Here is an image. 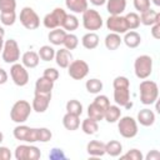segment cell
<instances>
[{"mask_svg":"<svg viewBox=\"0 0 160 160\" xmlns=\"http://www.w3.org/2000/svg\"><path fill=\"white\" fill-rule=\"evenodd\" d=\"M20 22L25 29L35 30L40 25V18H39V15L36 14V11L32 8L25 6L20 11Z\"/></svg>","mask_w":160,"mask_h":160,"instance_id":"obj_11","label":"cell"},{"mask_svg":"<svg viewBox=\"0 0 160 160\" xmlns=\"http://www.w3.org/2000/svg\"><path fill=\"white\" fill-rule=\"evenodd\" d=\"M12 135L19 141L32 144L39 141V128H30L24 124H19L14 128Z\"/></svg>","mask_w":160,"mask_h":160,"instance_id":"obj_5","label":"cell"},{"mask_svg":"<svg viewBox=\"0 0 160 160\" xmlns=\"http://www.w3.org/2000/svg\"><path fill=\"white\" fill-rule=\"evenodd\" d=\"M106 28L111 32H116L120 35L129 31L128 25H126V20L122 15H110L106 19Z\"/></svg>","mask_w":160,"mask_h":160,"instance_id":"obj_15","label":"cell"},{"mask_svg":"<svg viewBox=\"0 0 160 160\" xmlns=\"http://www.w3.org/2000/svg\"><path fill=\"white\" fill-rule=\"evenodd\" d=\"M10 76H11V80L14 81V84L16 86H25L29 82V78H30L29 71L26 70V68L22 64H19V62L11 64Z\"/></svg>","mask_w":160,"mask_h":160,"instance_id":"obj_14","label":"cell"},{"mask_svg":"<svg viewBox=\"0 0 160 160\" xmlns=\"http://www.w3.org/2000/svg\"><path fill=\"white\" fill-rule=\"evenodd\" d=\"M62 45L65 46V49H68L70 51L71 50H75L78 48V45H79V38L75 34H72V32H68L66 36H65V40H64Z\"/></svg>","mask_w":160,"mask_h":160,"instance_id":"obj_38","label":"cell"},{"mask_svg":"<svg viewBox=\"0 0 160 160\" xmlns=\"http://www.w3.org/2000/svg\"><path fill=\"white\" fill-rule=\"evenodd\" d=\"M150 2H151L150 0H132L135 10L139 11L140 14L150 9Z\"/></svg>","mask_w":160,"mask_h":160,"instance_id":"obj_41","label":"cell"},{"mask_svg":"<svg viewBox=\"0 0 160 160\" xmlns=\"http://www.w3.org/2000/svg\"><path fill=\"white\" fill-rule=\"evenodd\" d=\"M66 16V11L62 8H55L51 12L46 14L42 19V24L46 29L52 30L56 28H61L64 20Z\"/></svg>","mask_w":160,"mask_h":160,"instance_id":"obj_12","label":"cell"},{"mask_svg":"<svg viewBox=\"0 0 160 160\" xmlns=\"http://www.w3.org/2000/svg\"><path fill=\"white\" fill-rule=\"evenodd\" d=\"M151 35L154 39H160V22H156L154 25H151Z\"/></svg>","mask_w":160,"mask_h":160,"instance_id":"obj_47","label":"cell"},{"mask_svg":"<svg viewBox=\"0 0 160 160\" xmlns=\"http://www.w3.org/2000/svg\"><path fill=\"white\" fill-rule=\"evenodd\" d=\"M81 44L85 49L92 50V49L98 48V45H99V35L94 31H89L81 38Z\"/></svg>","mask_w":160,"mask_h":160,"instance_id":"obj_28","label":"cell"},{"mask_svg":"<svg viewBox=\"0 0 160 160\" xmlns=\"http://www.w3.org/2000/svg\"><path fill=\"white\" fill-rule=\"evenodd\" d=\"M66 34H68V32H66L64 29H61V28H56V29L50 30V32H49V35H48V39H49V41H50L52 45H55V46H58V45H62Z\"/></svg>","mask_w":160,"mask_h":160,"instance_id":"obj_27","label":"cell"},{"mask_svg":"<svg viewBox=\"0 0 160 160\" xmlns=\"http://www.w3.org/2000/svg\"><path fill=\"white\" fill-rule=\"evenodd\" d=\"M39 62H40V58L39 54L35 51H26L21 56V64L26 69H34L39 65Z\"/></svg>","mask_w":160,"mask_h":160,"instance_id":"obj_23","label":"cell"},{"mask_svg":"<svg viewBox=\"0 0 160 160\" xmlns=\"http://www.w3.org/2000/svg\"><path fill=\"white\" fill-rule=\"evenodd\" d=\"M14 156L16 160H38L41 156V151L35 145L21 144L15 148Z\"/></svg>","mask_w":160,"mask_h":160,"instance_id":"obj_10","label":"cell"},{"mask_svg":"<svg viewBox=\"0 0 160 160\" xmlns=\"http://www.w3.org/2000/svg\"><path fill=\"white\" fill-rule=\"evenodd\" d=\"M31 105L26 100H18L14 102L11 110H10V119L16 124H24L30 114H31Z\"/></svg>","mask_w":160,"mask_h":160,"instance_id":"obj_4","label":"cell"},{"mask_svg":"<svg viewBox=\"0 0 160 160\" xmlns=\"http://www.w3.org/2000/svg\"><path fill=\"white\" fill-rule=\"evenodd\" d=\"M8 79H9L8 72H6L4 69H1V68H0V85L5 84V82L8 81Z\"/></svg>","mask_w":160,"mask_h":160,"instance_id":"obj_49","label":"cell"},{"mask_svg":"<svg viewBox=\"0 0 160 160\" xmlns=\"http://www.w3.org/2000/svg\"><path fill=\"white\" fill-rule=\"evenodd\" d=\"M2 140H4V134H2L1 131H0V144L2 142Z\"/></svg>","mask_w":160,"mask_h":160,"instance_id":"obj_54","label":"cell"},{"mask_svg":"<svg viewBox=\"0 0 160 160\" xmlns=\"http://www.w3.org/2000/svg\"><path fill=\"white\" fill-rule=\"evenodd\" d=\"M42 76H45L46 79H49V80H51V81L55 82L59 79L60 74H59V71L55 68H46L44 70V72H42Z\"/></svg>","mask_w":160,"mask_h":160,"instance_id":"obj_44","label":"cell"},{"mask_svg":"<svg viewBox=\"0 0 160 160\" xmlns=\"http://www.w3.org/2000/svg\"><path fill=\"white\" fill-rule=\"evenodd\" d=\"M52 138V132L48 128H39V142H48Z\"/></svg>","mask_w":160,"mask_h":160,"instance_id":"obj_43","label":"cell"},{"mask_svg":"<svg viewBox=\"0 0 160 160\" xmlns=\"http://www.w3.org/2000/svg\"><path fill=\"white\" fill-rule=\"evenodd\" d=\"M0 36H5V30H4V28L2 26H0Z\"/></svg>","mask_w":160,"mask_h":160,"instance_id":"obj_52","label":"cell"},{"mask_svg":"<svg viewBox=\"0 0 160 160\" xmlns=\"http://www.w3.org/2000/svg\"><path fill=\"white\" fill-rule=\"evenodd\" d=\"M50 100H51V94H35L31 102V108L34 111L39 114L45 112L50 105Z\"/></svg>","mask_w":160,"mask_h":160,"instance_id":"obj_16","label":"cell"},{"mask_svg":"<svg viewBox=\"0 0 160 160\" xmlns=\"http://www.w3.org/2000/svg\"><path fill=\"white\" fill-rule=\"evenodd\" d=\"M114 101L120 108H124L130 100V80L126 76H116L112 81Z\"/></svg>","mask_w":160,"mask_h":160,"instance_id":"obj_1","label":"cell"},{"mask_svg":"<svg viewBox=\"0 0 160 160\" xmlns=\"http://www.w3.org/2000/svg\"><path fill=\"white\" fill-rule=\"evenodd\" d=\"M118 130L119 134L125 138V139H131L138 135L139 128H138V121L132 116H121L118 120Z\"/></svg>","mask_w":160,"mask_h":160,"instance_id":"obj_7","label":"cell"},{"mask_svg":"<svg viewBox=\"0 0 160 160\" xmlns=\"http://www.w3.org/2000/svg\"><path fill=\"white\" fill-rule=\"evenodd\" d=\"M122 152V144L118 140H110L105 144V154L112 156V158H116V156H120Z\"/></svg>","mask_w":160,"mask_h":160,"instance_id":"obj_31","label":"cell"},{"mask_svg":"<svg viewBox=\"0 0 160 160\" xmlns=\"http://www.w3.org/2000/svg\"><path fill=\"white\" fill-rule=\"evenodd\" d=\"M140 101L144 105H152L158 101L159 98V88L158 84L152 80H142L139 85Z\"/></svg>","mask_w":160,"mask_h":160,"instance_id":"obj_2","label":"cell"},{"mask_svg":"<svg viewBox=\"0 0 160 160\" xmlns=\"http://www.w3.org/2000/svg\"><path fill=\"white\" fill-rule=\"evenodd\" d=\"M135 76L140 80L148 79L152 72V58L149 55H140L134 61Z\"/></svg>","mask_w":160,"mask_h":160,"instance_id":"obj_6","label":"cell"},{"mask_svg":"<svg viewBox=\"0 0 160 160\" xmlns=\"http://www.w3.org/2000/svg\"><path fill=\"white\" fill-rule=\"evenodd\" d=\"M125 20H126V25H128V29L129 30H135L140 26V16L139 14L136 12H128L125 16Z\"/></svg>","mask_w":160,"mask_h":160,"instance_id":"obj_37","label":"cell"},{"mask_svg":"<svg viewBox=\"0 0 160 160\" xmlns=\"http://www.w3.org/2000/svg\"><path fill=\"white\" fill-rule=\"evenodd\" d=\"M85 88H86L88 92H90V94H99V92L102 90L104 85H102V81H101V80L94 78V79H89V80H86V82H85Z\"/></svg>","mask_w":160,"mask_h":160,"instance_id":"obj_35","label":"cell"},{"mask_svg":"<svg viewBox=\"0 0 160 160\" xmlns=\"http://www.w3.org/2000/svg\"><path fill=\"white\" fill-rule=\"evenodd\" d=\"M120 159H129V160H142L144 155L139 149H131L128 152L120 155Z\"/></svg>","mask_w":160,"mask_h":160,"instance_id":"obj_40","label":"cell"},{"mask_svg":"<svg viewBox=\"0 0 160 160\" xmlns=\"http://www.w3.org/2000/svg\"><path fill=\"white\" fill-rule=\"evenodd\" d=\"M62 125L69 131H75L80 128V116L66 112L62 116Z\"/></svg>","mask_w":160,"mask_h":160,"instance_id":"obj_25","label":"cell"},{"mask_svg":"<svg viewBox=\"0 0 160 160\" xmlns=\"http://www.w3.org/2000/svg\"><path fill=\"white\" fill-rule=\"evenodd\" d=\"M16 9V0H0V12L14 11Z\"/></svg>","mask_w":160,"mask_h":160,"instance_id":"obj_42","label":"cell"},{"mask_svg":"<svg viewBox=\"0 0 160 160\" xmlns=\"http://www.w3.org/2000/svg\"><path fill=\"white\" fill-rule=\"evenodd\" d=\"M154 5H156V6H160V0H150Z\"/></svg>","mask_w":160,"mask_h":160,"instance_id":"obj_53","label":"cell"},{"mask_svg":"<svg viewBox=\"0 0 160 160\" xmlns=\"http://www.w3.org/2000/svg\"><path fill=\"white\" fill-rule=\"evenodd\" d=\"M105 4L110 15H121L126 9V0H106Z\"/></svg>","mask_w":160,"mask_h":160,"instance_id":"obj_21","label":"cell"},{"mask_svg":"<svg viewBox=\"0 0 160 160\" xmlns=\"http://www.w3.org/2000/svg\"><path fill=\"white\" fill-rule=\"evenodd\" d=\"M54 89V81L41 76L35 82V94H51Z\"/></svg>","mask_w":160,"mask_h":160,"instance_id":"obj_22","label":"cell"},{"mask_svg":"<svg viewBox=\"0 0 160 160\" xmlns=\"http://www.w3.org/2000/svg\"><path fill=\"white\" fill-rule=\"evenodd\" d=\"M2 46H4V38L0 36V51L2 50Z\"/></svg>","mask_w":160,"mask_h":160,"instance_id":"obj_51","label":"cell"},{"mask_svg":"<svg viewBox=\"0 0 160 160\" xmlns=\"http://www.w3.org/2000/svg\"><path fill=\"white\" fill-rule=\"evenodd\" d=\"M1 58L6 64H15L20 60V48L16 40L9 39L4 41L1 50Z\"/></svg>","mask_w":160,"mask_h":160,"instance_id":"obj_8","label":"cell"},{"mask_svg":"<svg viewBox=\"0 0 160 160\" xmlns=\"http://www.w3.org/2000/svg\"><path fill=\"white\" fill-rule=\"evenodd\" d=\"M136 121L142 125V126H152L154 122H155V112L151 110V109H148V108H144L141 109L139 112H138V116H136Z\"/></svg>","mask_w":160,"mask_h":160,"instance_id":"obj_17","label":"cell"},{"mask_svg":"<svg viewBox=\"0 0 160 160\" xmlns=\"http://www.w3.org/2000/svg\"><path fill=\"white\" fill-rule=\"evenodd\" d=\"M66 112L72 114V115H78L80 116L82 114V104L76 100V99H71L66 102Z\"/></svg>","mask_w":160,"mask_h":160,"instance_id":"obj_36","label":"cell"},{"mask_svg":"<svg viewBox=\"0 0 160 160\" xmlns=\"http://www.w3.org/2000/svg\"><path fill=\"white\" fill-rule=\"evenodd\" d=\"M81 130L86 135H94L99 130V124H98V121H95V120H92L90 118H86L81 122Z\"/></svg>","mask_w":160,"mask_h":160,"instance_id":"obj_32","label":"cell"},{"mask_svg":"<svg viewBox=\"0 0 160 160\" xmlns=\"http://www.w3.org/2000/svg\"><path fill=\"white\" fill-rule=\"evenodd\" d=\"M82 26L85 30L96 31L102 28V18L99 11L94 9H86L82 12Z\"/></svg>","mask_w":160,"mask_h":160,"instance_id":"obj_9","label":"cell"},{"mask_svg":"<svg viewBox=\"0 0 160 160\" xmlns=\"http://www.w3.org/2000/svg\"><path fill=\"white\" fill-rule=\"evenodd\" d=\"M0 20H1V24L5 25V26L14 25L15 21H16V12H15V10L14 11H2V12H0Z\"/></svg>","mask_w":160,"mask_h":160,"instance_id":"obj_39","label":"cell"},{"mask_svg":"<svg viewBox=\"0 0 160 160\" xmlns=\"http://www.w3.org/2000/svg\"><path fill=\"white\" fill-rule=\"evenodd\" d=\"M68 69V74L70 78H72L74 80H82L88 74H89V64L85 60H72Z\"/></svg>","mask_w":160,"mask_h":160,"instance_id":"obj_13","label":"cell"},{"mask_svg":"<svg viewBox=\"0 0 160 160\" xmlns=\"http://www.w3.org/2000/svg\"><path fill=\"white\" fill-rule=\"evenodd\" d=\"M139 16H140V22L142 25H145V26H151V25H154L156 22H160V14H159V11L152 10L151 8L149 10H146V11L141 12Z\"/></svg>","mask_w":160,"mask_h":160,"instance_id":"obj_19","label":"cell"},{"mask_svg":"<svg viewBox=\"0 0 160 160\" xmlns=\"http://www.w3.org/2000/svg\"><path fill=\"white\" fill-rule=\"evenodd\" d=\"M124 44L130 48V49H135L138 48L140 44H141V36L138 31L135 30H130V31H126L124 34V39H122Z\"/></svg>","mask_w":160,"mask_h":160,"instance_id":"obj_24","label":"cell"},{"mask_svg":"<svg viewBox=\"0 0 160 160\" xmlns=\"http://www.w3.org/2000/svg\"><path fill=\"white\" fill-rule=\"evenodd\" d=\"M109 105H110V100L106 95H98L94 99V101L88 106V118L98 122L104 120V115Z\"/></svg>","mask_w":160,"mask_h":160,"instance_id":"obj_3","label":"cell"},{"mask_svg":"<svg viewBox=\"0 0 160 160\" xmlns=\"http://www.w3.org/2000/svg\"><path fill=\"white\" fill-rule=\"evenodd\" d=\"M49 158L51 160H60V159H66V155L64 154V151L59 148H52L50 154H49Z\"/></svg>","mask_w":160,"mask_h":160,"instance_id":"obj_45","label":"cell"},{"mask_svg":"<svg viewBox=\"0 0 160 160\" xmlns=\"http://www.w3.org/2000/svg\"><path fill=\"white\" fill-rule=\"evenodd\" d=\"M146 160H159L160 159V152L158 150H151L146 156H145Z\"/></svg>","mask_w":160,"mask_h":160,"instance_id":"obj_48","label":"cell"},{"mask_svg":"<svg viewBox=\"0 0 160 160\" xmlns=\"http://www.w3.org/2000/svg\"><path fill=\"white\" fill-rule=\"evenodd\" d=\"M55 61L58 64V66H60L61 69H66L69 66V64L72 61V54L70 50L62 48L58 51H55Z\"/></svg>","mask_w":160,"mask_h":160,"instance_id":"obj_18","label":"cell"},{"mask_svg":"<svg viewBox=\"0 0 160 160\" xmlns=\"http://www.w3.org/2000/svg\"><path fill=\"white\" fill-rule=\"evenodd\" d=\"M38 54H39V58L42 61H51L55 58V49L52 46H50V45H42L39 49Z\"/></svg>","mask_w":160,"mask_h":160,"instance_id":"obj_34","label":"cell"},{"mask_svg":"<svg viewBox=\"0 0 160 160\" xmlns=\"http://www.w3.org/2000/svg\"><path fill=\"white\" fill-rule=\"evenodd\" d=\"M122 42V39L120 36V34H116V32H110L105 36V40H104V44H105V48L108 50H116Z\"/></svg>","mask_w":160,"mask_h":160,"instance_id":"obj_30","label":"cell"},{"mask_svg":"<svg viewBox=\"0 0 160 160\" xmlns=\"http://www.w3.org/2000/svg\"><path fill=\"white\" fill-rule=\"evenodd\" d=\"M61 28H62L66 32H68V31L71 32V31H74V30H76V29L79 28V19H78L75 15H72V14H66L65 20H64Z\"/></svg>","mask_w":160,"mask_h":160,"instance_id":"obj_33","label":"cell"},{"mask_svg":"<svg viewBox=\"0 0 160 160\" xmlns=\"http://www.w3.org/2000/svg\"><path fill=\"white\" fill-rule=\"evenodd\" d=\"M86 152L94 158H99V156L105 155V142H102L100 140L89 141L86 145Z\"/></svg>","mask_w":160,"mask_h":160,"instance_id":"obj_20","label":"cell"},{"mask_svg":"<svg viewBox=\"0 0 160 160\" xmlns=\"http://www.w3.org/2000/svg\"><path fill=\"white\" fill-rule=\"evenodd\" d=\"M11 156H12V154L9 150V148L0 145V160H10Z\"/></svg>","mask_w":160,"mask_h":160,"instance_id":"obj_46","label":"cell"},{"mask_svg":"<svg viewBox=\"0 0 160 160\" xmlns=\"http://www.w3.org/2000/svg\"><path fill=\"white\" fill-rule=\"evenodd\" d=\"M90 2L92 5H95V6H101V5H104L106 2V0H90Z\"/></svg>","mask_w":160,"mask_h":160,"instance_id":"obj_50","label":"cell"},{"mask_svg":"<svg viewBox=\"0 0 160 160\" xmlns=\"http://www.w3.org/2000/svg\"><path fill=\"white\" fill-rule=\"evenodd\" d=\"M65 6L74 14H82L88 9V0H65Z\"/></svg>","mask_w":160,"mask_h":160,"instance_id":"obj_26","label":"cell"},{"mask_svg":"<svg viewBox=\"0 0 160 160\" xmlns=\"http://www.w3.org/2000/svg\"><path fill=\"white\" fill-rule=\"evenodd\" d=\"M121 118V109L119 105H109L106 111H105V115H104V119L110 122V124H114V122H118V120Z\"/></svg>","mask_w":160,"mask_h":160,"instance_id":"obj_29","label":"cell"}]
</instances>
